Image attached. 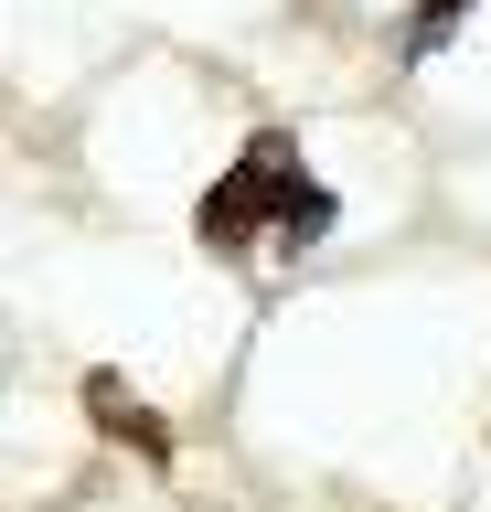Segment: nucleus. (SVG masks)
<instances>
[{"instance_id":"1","label":"nucleus","mask_w":491,"mask_h":512,"mask_svg":"<svg viewBox=\"0 0 491 512\" xmlns=\"http://www.w3.org/2000/svg\"><path fill=\"white\" fill-rule=\"evenodd\" d=\"M331 224H342V203H331V182L299 160V139L289 128H257V139L235 150V171L203 192L193 235L214 256H235V267H289V256L321 246Z\"/></svg>"},{"instance_id":"2","label":"nucleus","mask_w":491,"mask_h":512,"mask_svg":"<svg viewBox=\"0 0 491 512\" xmlns=\"http://www.w3.org/2000/svg\"><path fill=\"white\" fill-rule=\"evenodd\" d=\"M86 416H97V427H107L118 448H139V459H171V427H161L150 406H139V395H129L118 374H86Z\"/></svg>"},{"instance_id":"3","label":"nucleus","mask_w":491,"mask_h":512,"mask_svg":"<svg viewBox=\"0 0 491 512\" xmlns=\"http://www.w3.org/2000/svg\"><path fill=\"white\" fill-rule=\"evenodd\" d=\"M470 11H481V0H417V11H406V64H427V54H449V32L470 22Z\"/></svg>"}]
</instances>
